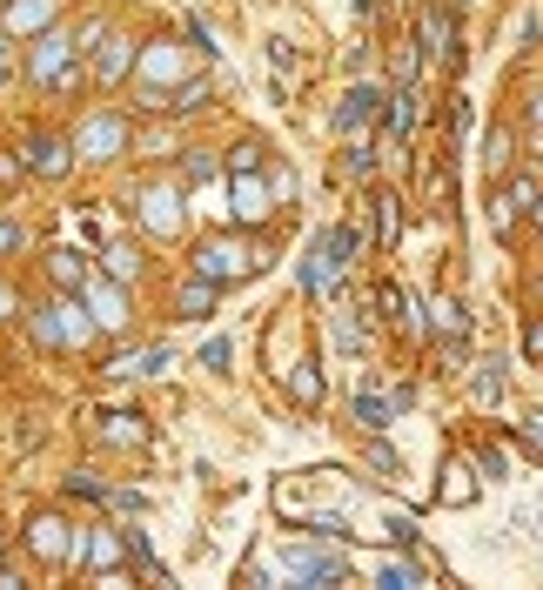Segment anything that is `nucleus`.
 <instances>
[{
  "label": "nucleus",
  "mask_w": 543,
  "mask_h": 590,
  "mask_svg": "<svg viewBox=\"0 0 543 590\" xmlns=\"http://www.w3.org/2000/svg\"><path fill=\"white\" fill-rule=\"evenodd\" d=\"M275 570H289L295 584H342V577H349V557H329V550H302V544H289Z\"/></svg>",
  "instance_id": "f257e3e1"
},
{
  "label": "nucleus",
  "mask_w": 543,
  "mask_h": 590,
  "mask_svg": "<svg viewBox=\"0 0 543 590\" xmlns=\"http://www.w3.org/2000/svg\"><path fill=\"white\" fill-rule=\"evenodd\" d=\"M242 269H249V255L228 249V242H208V249L195 255V275H208V282H228V275H242Z\"/></svg>",
  "instance_id": "f03ea898"
},
{
  "label": "nucleus",
  "mask_w": 543,
  "mask_h": 590,
  "mask_svg": "<svg viewBox=\"0 0 543 590\" xmlns=\"http://www.w3.org/2000/svg\"><path fill=\"white\" fill-rule=\"evenodd\" d=\"M376 101H383L376 88H349V101H342V114H336V128H342V135H362V128L376 121Z\"/></svg>",
  "instance_id": "7ed1b4c3"
},
{
  "label": "nucleus",
  "mask_w": 543,
  "mask_h": 590,
  "mask_svg": "<svg viewBox=\"0 0 543 590\" xmlns=\"http://www.w3.org/2000/svg\"><path fill=\"white\" fill-rule=\"evenodd\" d=\"M68 34H41V47H34V74H41V81H61V74H68Z\"/></svg>",
  "instance_id": "20e7f679"
},
{
  "label": "nucleus",
  "mask_w": 543,
  "mask_h": 590,
  "mask_svg": "<svg viewBox=\"0 0 543 590\" xmlns=\"http://www.w3.org/2000/svg\"><path fill=\"white\" fill-rule=\"evenodd\" d=\"M235 215H242V222H262V215H269V195L255 188V175H235Z\"/></svg>",
  "instance_id": "39448f33"
},
{
  "label": "nucleus",
  "mask_w": 543,
  "mask_h": 590,
  "mask_svg": "<svg viewBox=\"0 0 543 590\" xmlns=\"http://www.w3.org/2000/svg\"><path fill=\"white\" fill-rule=\"evenodd\" d=\"M470 497H476L470 463H443V503H470Z\"/></svg>",
  "instance_id": "423d86ee"
},
{
  "label": "nucleus",
  "mask_w": 543,
  "mask_h": 590,
  "mask_svg": "<svg viewBox=\"0 0 543 590\" xmlns=\"http://www.w3.org/2000/svg\"><path fill=\"white\" fill-rule=\"evenodd\" d=\"M81 148H88L94 161H108V148H121V121H94L88 135H81Z\"/></svg>",
  "instance_id": "0eeeda50"
},
{
  "label": "nucleus",
  "mask_w": 543,
  "mask_h": 590,
  "mask_svg": "<svg viewBox=\"0 0 543 590\" xmlns=\"http://www.w3.org/2000/svg\"><path fill=\"white\" fill-rule=\"evenodd\" d=\"M423 47H430V54H450V14H443V7L423 14Z\"/></svg>",
  "instance_id": "6e6552de"
},
{
  "label": "nucleus",
  "mask_w": 543,
  "mask_h": 590,
  "mask_svg": "<svg viewBox=\"0 0 543 590\" xmlns=\"http://www.w3.org/2000/svg\"><path fill=\"white\" fill-rule=\"evenodd\" d=\"M34 168H41V175H68V141L47 135L41 148H34Z\"/></svg>",
  "instance_id": "1a4fd4ad"
},
{
  "label": "nucleus",
  "mask_w": 543,
  "mask_h": 590,
  "mask_svg": "<svg viewBox=\"0 0 543 590\" xmlns=\"http://www.w3.org/2000/svg\"><path fill=\"white\" fill-rule=\"evenodd\" d=\"M54 282H61V289H88V269H81V255L74 249L54 255Z\"/></svg>",
  "instance_id": "9d476101"
},
{
  "label": "nucleus",
  "mask_w": 543,
  "mask_h": 590,
  "mask_svg": "<svg viewBox=\"0 0 543 590\" xmlns=\"http://www.w3.org/2000/svg\"><path fill=\"white\" fill-rule=\"evenodd\" d=\"M423 577H430V570H423V564H409V557L383 564V584H389V590H409V584H423Z\"/></svg>",
  "instance_id": "9b49d317"
},
{
  "label": "nucleus",
  "mask_w": 543,
  "mask_h": 590,
  "mask_svg": "<svg viewBox=\"0 0 543 590\" xmlns=\"http://www.w3.org/2000/svg\"><path fill=\"white\" fill-rule=\"evenodd\" d=\"M356 249H362L356 228H336V235H329V262H336V269H349V262H356Z\"/></svg>",
  "instance_id": "f8f14e48"
},
{
  "label": "nucleus",
  "mask_w": 543,
  "mask_h": 590,
  "mask_svg": "<svg viewBox=\"0 0 543 590\" xmlns=\"http://www.w3.org/2000/svg\"><path fill=\"white\" fill-rule=\"evenodd\" d=\"M128 74V41L121 34H108V54H101V81H121Z\"/></svg>",
  "instance_id": "ddd939ff"
},
{
  "label": "nucleus",
  "mask_w": 543,
  "mask_h": 590,
  "mask_svg": "<svg viewBox=\"0 0 543 590\" xmlns=\"http://www.w3.org/2000/svg\"><path fill=\"white\" fill-rule=\"evenodd\" d=\"M135 269H141V255L128 249V242H114V249H108V275H114V282H135Z\"/></svg>",
  "instance_id": "4468645a"
},
{
  "label": "nucleus",
  "mask_w": 543,
  "mask_h": 590,
  "mask_svg": "<svg viewBox=\"0 0 543 590\" xmlns=\"http://www.w3.org/2000/svg\"><path fill=\"white\" fill-rule=\"evenodd\" d=\"M34 550H41V557H61V550H74V544H61V523L54 517H41L34 523Z\"/></svg>",
  "instance_id": "2eb2a0df"
},
{
  "label": "nucleus",
  "mask_w": 543,
  "mask_h": 590,
  "mask_svg": "<svg viewBox=\"0 0 543 590\" xmlns=\"http://www.w3.org/2000/svg\"><path fill=\"white\" fill-rule=\"evenodd\" d=\"M181 309H188V316H208V309H215V282H195V289H181Z\"/></svg>",
  "instance_id": "dca6fc26"
},
{
  "label": "nucleus",
  "mask_w": 543,
  "mask_h": 590,
  "mask_svg": "<svg viewBox=\"0 0 543 590\" xmlns=\"http://www.w3.org/2000/svg\"><path fill=\"white\" fill-rule=\"evenodd\" d=\"M396 195H383V202H376V235H383V249H396Z\"/></svg>",
  "instance_id": "f3484780"
},
{
  "label": "nucleus",
  "mask_w": 543,
  "mask_h": 590,
  "mask_svg": "<svg viewBox=\"0 0 543 590\" xmlns=\"http://www.w3.org/2000/svg\"><path fill=\"white\" fill-rule=\"evenodd\" d=\"M47 14H54V7H47V0H21V7H14V14H7V27H41Z\"/></svg>",
  "instance_id": "a211bd4d"
},
{
  "label": "nucleus",
  "mask_w": 543,
  "mask_h": 590,
  "mask_svg": "<svg viewBox=\"0 0 543 590\" xmlns=\"http://www.w3.org/2000/svg\"><path fill=\"white\" fill-rule=\"evenodd\" d=\"M389 121H396V135H409V128H416V94H409V81H403V94H396Z\"/></svg>",
  "instance_id": "6ab92c4d"
},
{
  "label": "nucleus",
  "mask_w": 543,
  "mask_h": 590,
  "mask_svg": "<svg viewBox=\"0 0 543 590\" xmlns=\"http://www.w3.org/2000/svg\"><path fill=\"white\" fill-rule=\"evenodd\" d=\"M94 309H101V329H121V322H128V316H121V295H114V289H94Z\"/></svg>",
  "instance_id": "aec40b11"
},
{
  "label": "nucleus",
  "mask_w": 543,
  "mask_h": 590,
  "mask_svg": "<svg viewBox=\"0 0 543 590\" xmlns=\"http://www.w3.org/2000/svg\"><path fill=\"white\" fill-rule=\"evenodd\" d=\"M356 416L369 423V430H383V423H389V403H383V396H356Z\"/></svg>",
  "instance_id": "412c9836"
},
{
  "label": "nucleus",
  "mask_w": 543,
  "mask_h": 590,
  "mask_svg": "<svg viewBox=\"0 0 543 590\" xmlns=\"http://www.w3.org/2000/svg\"><path fill=\"white\" fill-rule=\"evenodd\" d=\"M148 222L168 235V228H175V195H148Z\"/></svg>",
  "instance_id": "4be33fe9"
},
{
  "label": "nucleus",
  "mask_w": 543,
  "mask_h": 590,
  "mask_svg": "<svg viewBox=\"0 0 543 590\" xmlns=\"http://www.w3.org/2000/svg\"><path fill=\"white\" fill-rule=\"evenodd\" d=\"M289 389L302 396V403H316V396H322V383L309 376V363H302V369H289Z\"/></svg>",
  "instance_id": "5701e85b"
},
{
  "label": "nucleus",
  "mask_w": 543,
  "mask_h": 590,
  "mask_svg": "<svg viewBox=\"0 0 543 590\" xmlns=\"http://www.w3.org/2000/svg\"><path fill=\"white\" fill-rule=\"evenodd\" d=\"M108 436L114 443H141V416H108Z\"/></svg>",
  "instance_id": "b1692460"
},
{
  "label": "nucleus",
  "mask_w": 543,
  "mask_h": 590,
  "mask_svg": "<svg viewBox=\"0 0 543 590\" xmlns=\"http://www.w3.org/2000/svg\"><path fill=\"white\" fill-rule=\"evenodd\" d=\"M476 396H483V403H497V396H503V376H497V363H483V376H476Z\"/></svg>",
  "instance_id": "393cba45"
},
{
  "label": "nucleus",
  "mask_w": 543,
  "mask_h": 590,
  "mask_svg": "<svg viewBox=\"0 0 543 590\" xmlns=\"http://www.w3.org/2000/svg\"><path fill=\"white\" fill-rule=\"evenodd\" d=\"M255 161H262V148H255V141H242V148L228 155V168H235V175H255Z\"/></svg>",
  "instance_id": "a878e982"
},
{
  "label": "nucleus",
  "mask_w": 543,
  "mask_h": 590,
  "mask_svg": "<svg viewBox=\"0 0 543 590\" xmlns=\"http://www.w3.org/2000/svg\"><path fill=\"white\" fill-rule=\"evenodd\" d=\"M436 316H443V336H463V329H470V322H463V302H443Z\"/></svg>",
  "instance_id": "bb28decb"
},
{
  "label": "nucleus",
  "mask_w": 543,
  "mask_h": 590,
  "mask_svg": "<svg viewBox=\"0 0 543 590\" xmlns=\"http://www.w3.org/2000/svg\"><path fill=\"white\" fill-rule=\"evenodd\" d=\"M0 188H21V155H0Z\"/></svg>",
  "instance_id": "cd10ccee"
},
{
  "label": "nucleus",
  "mask_w": 543,
  "mask_h": 590,
  "mask_svg": "<svg viewBox=\"0 0 543 590\" xmlns=\"http://www.w3.org/2000/svg\"><path fill=\"white\" fill-rule=\"evenodd\" d=\"M14 249H21V228H14V222H0V255H14Z\"/></svg>",
  "instance_id": "c85d7f7f"
},
{
  "label": "nucleus",
  "mask_w": 543,
  "mask_h": 590,
  "mask_svg": "<svg viewBox=\"0 0 543 590\" xmlns=\"http://www.w3.org/2000/svg\"><path fill=\"white\" fill-rule=\"evenodd\" d=\"M530 356H543V322H537V329H530Z\"/></svg>",
  "instance_id": "c756f323"
},
{
  "label": "nucleus",
  "mask_w": 543,
  "mask_h": 590,
  "mask_svg": "<svg viewBox=\"0 0 543 590\" xmlns=\"http://www.w3.org/2000/svg\"><path fill=\"white\" fill-rule=\"evenodd\" d=\"M7 316H14V295H7V289H0V322H7Z\"/></svg>",
  "instance_id": "7c9ffc66"
},
{
  "label": "nucleus",
  "mask_w": 543,
  "mask_h": 590,
  "mask_svg": "<svg viewBox=\"0 0 543 590\" xmlns=\"http://www.w3.org/2000/svg\"><path fill=\"white\" fill-rule=\"evenodd\" d=\"M537 222H543V195H537Z\"/></svg>",
  "instance_id": "2f4dec72"
},
{
  "label": "nucleus",
  "mask_w": 543,
  "mask_h": 590,
  "mask_svg": "<svg viewBox=\"0 0 543 590\" xmlns=\"http://www.w3.org/2000/svg\"><path fill=\"white\" fill-rule=\"evenodd\" d=\"M456 7H470V0H456Z\"/></svg>",
  "instance_id": "473e14b6"
},
{
  "label": "nucleus",
  "mask_w": 543,
  "mask_h": 590,
  "mask_svg": "<svg viewBox=\"0 0 543 590\" xmlns=\"http://www.w3.org/2000/svg\"><path fill=\"white\" fill-rule=\"evenodd\" d=\"M356 7H369V0H356Z\"/></svg>",
  "instance_id": "72a5a7b5"
}]
</instances>
